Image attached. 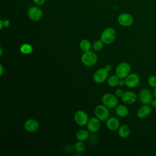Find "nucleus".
Returning <instances> with one entry per match:
<instances>
[{"label":"nucleus","mask_w":156,"mask_h":156,"mask_svg":"<svg viewBox=\"0 0 156 156\" xmlns=\"http://www.w3.org/2000/svg\"><path fill=\"white\" fill-rule=\"evenodd\" d=\"M82 63L87 66H92L98 62V55L91 51L84 52L81 56Z\"/></svg>","instance_id":"1"},{"label":"nucleus","mask_w":156,"mask_h":156,"mask_svg":"<svg viewBox=\"0 0 156 156\" xmlns=\"http://www.w3.org/2000/svg\"><path fill=\"white\" fill-rule=\"evenodd\" d=\"M116 37L115 30L110 27L105 28L101 34V40L104 44H111L113 43Z\"/></svg>","instance_id":"2"},{"label":"nucleus","mask_w":156,"mask_h":156,"mask_svg":"<svg viewBox=\"0 0 156 156\" xmlns=\"http://www.w3.org/2000/svg\"><path fill=\"white\" fill-rule=\"evenodd\" d=\"M154 98L153 92L146 88L141 89L138 94L140 102L144 105H150Z\"/></svg>","instance_id":"3"},{"label":"nucleus","mask_w":156,"mask_h":156,"mask_svg":"<svg viewBox=\"0 0 156 156\" xmlns=\"http://www.w3.org/2000/svg\"><path fill=\"white\" fill-rule=\"evenodd\" d=\"M94 114L97 118L100 121H106L110 115L108 108L104 104H100L96 107Z\"/></svg>","instance_id":"4"},{"label":"nucleus","mask_w":156,"mask_h":156,"mask_svg":"<svg viewBox=\"0 0 156 156\" xmlns=\"http://www.w3.org/2000/svg\"><path fill=\"white\" fill-rule=\"evenodd\" d=\"M102 102L108 108H113L117 106L118 100L116 95L112 93H106L102 96Z\"/></svg>","instance_id":"5"},{"label":"nucleus","mask_w":156,"mask_h":156,"mask_svg":"<svg viewBox=\"0 0 156 156\" xmlns=\"http://www.w3.org/2000/svg\"><path fill=\"white\" fill-rule=\"evenodd\" d=\"M130 66L127 62H121L116 68V74L119 79H125L130 73Z\"/></svg>","instance_id":"6"},{"label":"nucleus","mask_w":156,"mask_h":156,"mask_svg":"<svg viewBox=\"0 0 156 156\" xmlns=\"http://www.w3.org/2000/svg\"><path fill=\"white\" fill-rule=\"evenodd\" d=\"M125 83L126 85L130 88H135L138 85L140 82V76L135 73H130L125 79Z\"/></svg>","instance_id":"7"},{"label":"nucleus","mask_w":156,"mask_h":156,"mask_svg":"<svg viewBox=\"0 0 156 156\" xmlns=\"http://www.w3.org/2000/svg\"><path fill=\"white\" fill-rule=\"evenodd\" d=\"M118 22L122 26L129 27L133 24L134 18L130 13H122L118 16Z\"/></svg>","instance_id":"8"},{"label":"nucleus","mask_w":156,"mask_h":156,"mask_svg":"<svg viewBox=\"0 0 156 156\" xmlns=\"http://www.w3.org/2000/svg\"><path fill=\"white\" fill-rule=\"evenodd\" d=\"M28 17L34 21H38L43 17V11L37 6L31 7L27 12Z\"/></svg>","instance_id":"9"},{"label":"nucleus","mask_w":156,"mask_h":156,"mask_svg":"<svg viewBox=\"0 0 156 156\" xmlns=\"http://www.w3.org/2000/svg\"><path fill=\"white\" fill-rule=\"evenodd\" d=\"M108 76V71L105 68H100L95 71L93 74V80L95 82L101 83L105 82Z\"/></svg>","instance_id":"10"},{"label":"nucleus","mask_w":156,"mask_h":156,"mask_svg":"<svg viewBox=\"0 0 156 156\" xmlns=\"http://www.w3.org/2000/svg\"><path fill=\"white\" fill-rule=\"evenodd\" d=\"M74 120L77 124L79 126L87 125L89 118L88 114L83 110H77L74 114Z\"/></svg>","instance_id":"11"},{"label":"nucleus","mask_w":156,"mask_h":156,"mask_svg":"<svg viewBox=\"0 0 156 156\" xmlns=\"http://www.w3.org/2000/svg\"><path fill=\"white\" fill-rule=\"evenodd\" d=\"M122 101L128 105H131L134 104L137 100L136 94L132 91H127L124 92L122 97L121 98Z\"/></svg>","instance_id":"12"},{"label":"nucleus","mask_w":156,"mask_h":156,"mask_svg":"<svg viewBox=\"0 0 156 156\" xmlns=\"http://www.w3.org/2000/svg\"><path fill=\"white\" fill-rule=\"evenodd\" d=\"M152 113V108L149 105L143 104L138 108L136 112V116L140 119L147 118Z\"/></svg>","instance_id":"13"},{"label":"nucleus","mask_w":156,"mask_h":156,"mask_svg":"<svg viewBox=\"0 0 156 156\" xmlns=\"http://www.w3.org/2000/svg\"><path fill=\"white\" fill-rule=\"evenodd\" d=\"M100 120L96 117H93L89 119L87 124V127L88 130L93 133L98 132L100 128Z\"/></svg>","instance_id":"14"},{"label":"nucleus","mask_w":156,"mask_h":156,"mask_svg":"<svg viewBox=\"0 0 156 156\" xmlns=\"http://www.w3.org/2000/svg\"><path fill=\"white\" fill-rule=\"evenodd\" d=\"M24 127L26 131L33 133L36 132L38 129L39 123L36 119H29L24 122Z\"/></svg>","instance_id":"15"},{"label":"nucleus","mask_w":156,"mask_h":156,"mask_svg":"<svg viewBox=\"0 0 156 156\" xmlns=\"http://www.w3.org/2000/svg\"><path fill=\"white\" fill-rule=\"evenodd\" d=\"M106 126L110 130H116L120 127V122L116 118L110 117L106 120Z\"/></svg>","instance_id":"16"},{"label":"nucleus","mask_w":156,"mask_h":156,"mask_svg":"<svg viewBox=\"0 0 156 156\" xmlns=\"http://www.w3.org/2000/svg\"><path fill=\"white\" fill-rule=\"evenodd\" d=\"M115 113L118 116L124 118L128 115L129 109L124 105H119L116 107Z\"/></svg>","instance_id":"17"},{"label":"nucleus","mask_w":156,"mask_h":156,"mask_svg":"<svg viewBox=\"0 0 156 156\" xmlns=\"http://www.w3.org/2000/svg\"><path fill=\"white\" fill-rule=\"evenodd\" d=\"M130 133V129L127 124L121 126L118 129V135L122 138H126L129 136Z\"/></svg>","instance_id":"18"},{"label":"nucleus","mask_w":156,"mask_h":156,"mask_svg":"<svg viewBox=\"0 0 156 156\" xmlns=\"http://www.w3.org/2000/svg\"><path fill=\"white\" fill-rule=\"evenodd\" d=\"M76 136V138L78 140L83 141L88 138L89 133H88V132L87 130L81 129V130H79V131L77 132Z\"/></svg>","instance_id":"19"},{"label":"nucleus","mask_w":156,"mask_h":156,"mask_svg":"<svg viewBox=\"0 0 156 156\" xmlns=\"http://www.w3.org/2000/svg\"><path fill=\"white\" fill-rule=\"evenodd\" d=\"M91 48V43L87 39H83L80 41V48L81 51H82L83 52L90 51Z\"/></svg>","instance_id":"20"},{"label":"nucleus","mask_w":156,"mask_h":156,"mask_svg":"<svg viewBox=\"0 0 156 156\" xmlns=\"http://www.w3.org/2000/svg\"><path fill=\"white\" fill-rule=\"evenodd\" d=\"M20 50L23 54H29L33 51V48L28 43H24L20 46Z\"/></svg>","instance_id":"21"},{"label":"nucleus","mask_w":156,"mask_h":156,"mask_svg":"<svg viewBox=\"0 0 156 156\" xmlns=\"http://www.w3.org/2000/svg\"><path fill=\"white\" fill-rule=\"evenodd\" d=\"M119 80V78L116 74L112 75L108 78V80H107L108 85L112 87H116V85H118Z\"/></svg>","instance_id":"22"},{"label":"nucleus","mask_w":156,"mask_h":156,"mask_svg":"<svg viewBox=\"0 0 156 156\" xmlns=\"http://www.w3.org/2000/svg\"><path fill=\"white\" fill-rule=\"evenodd\" d=\"M74 148L76 151H77L78 152H82L85 151L86 148V145L83 141L78 140V141L75 143Z\"/></svg>","instance_id":"23"},{"label":"nucleus","mask_w":156,"mask_h":156,"mask_svg":"<svg viewBox=\"0 0 156 156\" xmlns=\"http://www.w3.org/2000/svg\"><path fill=\"white\" fill-rule=\"evenodd\" d=\"M104 44V43L101 39L94 41V42L93 43V50L95 51H100L103 48Z\"/></svg>","instance_id":"24"},{"label":"nucleus","mask_w":156,"mask_h":156,"mask_svg":"<svg viewBox=\"0 0 156 156\" xmlns=\"http://www.w3.org/2000/svg\"><path fill=\"white\" fill-rule=\"evenodd\" d=\"M147 84L151 88H155L156 87V76L152 75L149 77L147 79Z\"/></svg>","instance_id":"25"},{"label":"nucleus","mask_w":156,"mask_h":156,"mask_svg":"<svg viewBox=\"0 0 156 156\" xmlns=\"http://www.w3.org/2000/svg\"><path fill=\"white\" fill-rule=\"evenodd\" d=\"M10 25V21L8 20H0V29H2L3 27H8Z\"/></svg>","instance_id":"26"},{"label":"nucleus","mask_w":156,"mask_h":156,"mask_svg":"<svg viewBox=\"0 0 156 156\" xmlns=\"http://www.w3.org/2000/svg\"><path fill=\"white\" fill-rule=\"evenodd\" d=\"M123 93H124V91H123L122 90H121V88H118V89L116 90L115 93V95H116L118 98H121L122 96V94H123Z\"/></svg>","instance_id":"27"},{"label":"nucleus","mask_w":156,"mask_h":156,"mask_svg":"<svg viewBox=\"0 0 156 156\" xmlns=\"http://www.w3.org/2000/svg\"><path fill=\"white\" fill-rule=\"evenodd\" d=\"M33 1L35 4L38 5H41L45 2L46 0H33Z\"/></svg>","instance_id":"28"},{"label":"nucleus","mask_w":156,"mask_h":156,"mask_svg":"<svg viewBox=\"0 0 156 156\" xmlns=\"http://www.w3.org/2000/svg\"><path fill=\"white\" fill-rule=\"evenodd\" d=\"M118 85H119V86H120V87L126 85L124 79H119V81H118Z\"/></svg>","instance_id":"29"},{"label":"nucleus","mask_w":156,"mask_h":156,"mask_svg":"<svg viewBox=\"0 0 156 156\" xmlns=\"http://www.w3.org/2000/svg\"><path fill=\"white\" fill-rule=\"evenodd\" d=\"M151 105L152 108H154V109H156V98L153 99V100L151 102Z\"/></svg>","instance_id":"30"},{"label":"nucleus","mask_w":156,"mask_h":156,"mask_svg":"<svg viewBox=\"0 0 156 156\" xmlns=\"http://www.w3.org/2000/svg\"><path fill=\"white\" fill-rule=\"evenodd\" d=\"M104 68H105L108 72H109L110 71H111V69H112V66H111L110 65H107L105 66Z\"/></svg>","instance_id":"31"},{"label":"nucleus","mask_w":156,"mask_h":156,"mask_svg":"<svg viewBox=\"0 0 156 156\" xmlns=\"http://www.w3.org/2000/svg\"><path fill=\"white\" fill-rule=\"evenodd\" d=\"M0 69H1V73H0V75L2 76V75L3 74V73H4V68H3L2 64L0 65Z\"/></svg>","instance_id":"32"},{"label":"nucleus","mask_w":156,"mask_h":156,"mask_svg":"<svg viewBox=\"0 0 156 156\" xmlns=\"http://www.w3.org/2000/svg\"><path fill=\"white\" fill-rule=\"evenodd\" d=\"M152 92H153V95H154V98H156V87L154 88V90H153Z\"/></svg>","instance_id":"33"}]
</instances>
